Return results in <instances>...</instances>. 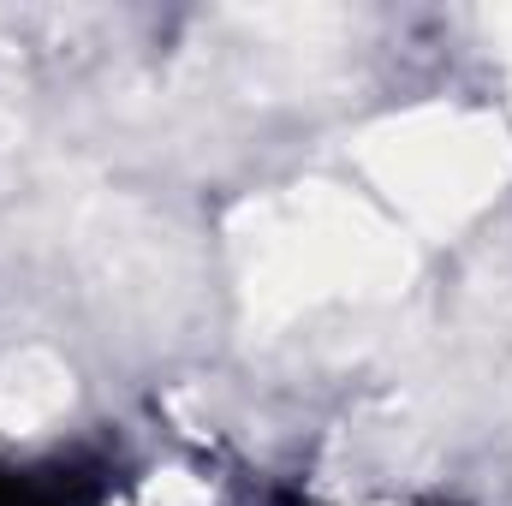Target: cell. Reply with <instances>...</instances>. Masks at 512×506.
Returning a JSON list of instances; mask_svg holds the SVG:
<instances>
[{"label": "cell", "mask_w": 512, "mask_h": 506, "mask_svg": "<svg viewBox=\"0 0 512 506\" xmlns=\"http://www.w3.org/2000/svg\"><path fill=\"white\" fill-rule=\"evenodd\" d=\"M108 477L96 465H0V506H102Z\"/></svg>", "instance_id": "obj_1"}]
</instances>
